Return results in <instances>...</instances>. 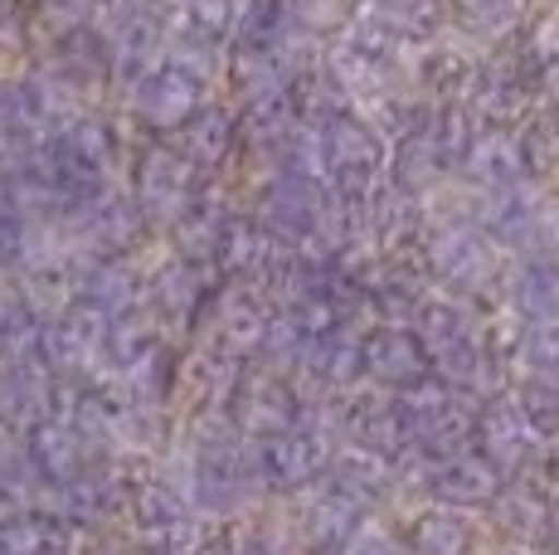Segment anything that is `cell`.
Returning <instances> with one entry per match:
<instances>
[{
    "mask_svg": "<svg viewBox=\"0 0 559 555\" xmlns=\"http://www.w3.org/2000/svg\"><path fill=\"white\" fill-rule=\"evenodd\" d=\"M394 414H400V429L408 453H418L424 463L433 458H453L472 448V424H477V400L472 394L448 390L443 380H418L414 390L394 394Z\"/></svg>",
    "mask_w": 559,
    "mask_h": 555,
    "instance_id": "cell-1",
    "label": "cell"
},
{
    "mask_svg": "<svg viewBox=\"0 0 559 555\" xmlns=\"http://www.w3.org/2000/svg\"><path fill=\"white\" fill-rule=\"evenodd\" d=\"M317 162L321 180L341 196H370L390 166V137L360 113H336L326 127H317Z\"/></svg>",
    "mask_w": 559,
    "mask_h": 555,
    "instance_id": "cell-2",
    "label": "cell"
},
{
    "mask_svg": "<svg viewBox=\"0 0 559 555\" xmlns=\"http://www.w3.org/2000/svg\"><path fill=\"white\" fill-rule=\"evenodd\" d=\"M249 453H253V477L263 493H302V487L326 477L331 458H336V439L321 424L297 420L293 429L249 444Z\"/></svg>",
    "mask_w": 559,
    "mask_h": 555,
    "instance_id": "cell-3",
    "label": "cell"
},
{
    "mask_svg": "<svg viewBox=\"0 0 559 555\" xmlns=\"http://www.w3.org/2000/svg\"><path fill=\"white\" fill-rule=\"evenodd\" d=\"M418 259H424V269L433 283L453 287V297L487 293V287H497V278H501L497 244H491L481 229H472V224H438L433 234H424Z\"/></svg>",
    "mask_w": 559,
    "mask_h": 555,
    "instance_id": "cell-4",
    "label": "cell"
},
{
    "mask_svg": "<svg viewBox=\"0 0 559 555\" xmlns=\"http://www.w3.org/2000/svg\"><path fill=\"white\" fill-rule=\"evenodd\" d=\"M302 394L287 376H277V370H243L239 380H234L229 400H224V410H229V429L239 434V439H273V434L293 429L297 420H302Z\"/></svg>",
    "mask_w": 559,
    "mask_h": 555,
    "instance_id": "cell-5",
    "label": "cell"
},
{
    "mask_svg": "<svg viewBox=\"0 0 559 555\" xmlns=\"http://www.w3.org/2000/svg\"><path fill=\"white\" fill-rule=\"evenodd\" d=\"M321 205H326V180L317 176H293V170H273V180L258 196V229L277 239L283 249H302L321 224Z\"/></svg>",
    "mask_w": 559,
    "mask_h": 555,
    "instance_id": "cell-6",
    "label": "cell"
},
{
    "mask_svg": "<svg viewBox=\"0 0 559 555\" xmlns=\"http://www.w3.org/2000/svg\"><path fill=\"white\" fill-rule=\"evenodd\" d=\"M253 493H258V477H253L249 439H239L229 424H219L195 453V497L204 507L229 511L239 501H249Z\"/></svg>",
    "mask_w": 559,
    "mask_h": 555,
    "instance_id": "cell-7",
    "label": "cell"
},
{
    "mask_svg": "<svg viewBox=\"0 0 559 555\" xmlns=\"http://www.w3.org/2000/svg\"><path fill=\"white\" fill-rule=\"evenodd\" d=\"M472 448L481 463H491L497 477H525L540 439L531 434V424L521 420V410L511 404V394H487L477 400V424H472Z\"/></svg>",
    "mask_w": 559,
    "mask_h": 555,
    "instance_id": "cell-8",
    "label": "cell"
},
{
    "mask_svg": "<svg viewBox=\"0 0 559 555\" xmlns=\"http://www.w3.org/2000/svg\"><path fill=\"white\" fill-rule=\"evenodd\" d=\"M360 376L370 380L374 390H414L418 380H428V356L418 346V336L408 327H394V322H380L370 332H360Z\"/></svg>",
    "mask_w": 559,
    "mask_h": 555,
    "instance_id": "cell-9",
    "label": "cell"
},
{
    "mask_svg": "<svg viewBox=\"0 0 559 555\" xmlns=\"http://www.w3.org/2000/svg\"><path fill=\"white\" fill-rule=\"evenodd\" d=\"M336 414H341V429L346 439L360 448V453H374L380 463L400 468L408 458V444H404V429H400V414H394V400L380 390L370 394H346L336 400Z\"/></svg>",
    "mask_w": 559,
    "mask_h": 555,
    "instance_id": "cell-10",
    "label": "cell"
},
{
    "mask_svg": "<svg viewBox=\"0 0 559 555\" xmlns=\"http://www.w3.org/2000/svg\"><path fill=\"white\" fill-rule=\"evenodd\" d=\"M297 386H311V390H341L360 376V332L350 322H336L326 332H311L302 356L293 366Z\"/></svg>",
    "mask_w": 559,
    "mask_h": 555,
    "instance_id": "cell-11",
    "label": "cell"
},
{
    "mask_svg": "<svg viewBox=\"0 0 559 555\" xmlns=\"http://www.w3.org/2000/svg\"><path fill=\"white\" fill-rule=\"evenodd\" d=\"M424 487L438 507H491V497L501 493V477L491 473V463H481L477 453H453L424 463Z\"/></svg>",
    "mask_w": 559,
    "mask_h": 555,
    "instance_id": "cell-12",
    "label": "cell"
},
{
    "mask_svg": "<svg viewBox=\"0 0 559 555\" xmlns=\"http://www.w3.org/2000/svg\"><path fill=\"white\" fill-rule=\"evenodd\" d=\"M462 170H467V180L481 196H507V190H521V180H525L521 146L497 122H477V137H472L467 156H462Z\"/></svg>",
    "mask_w": 559,
    "mask_h": 555,
    "instance_id": "cell-13",
    "label": "cell"
},
{
    "mask_svg": "<svg viewBox=\"0 0 559 555\" xmlns=\"http://www.w3.org/2000/svg\"><path fill=\"white\" fill-rule=\"evenodd\" d=\"M428 117L433 108H418L414 122L404 127V132H394V146H390V186L400 190V196H428V190L438 186V176H443V162H438V146H433V132H428Z\"/></svg>",
    "mask_w": 559,
    "mask_h": 555,
    "instance_id": "cell-14",
    "label": "cell"
},
{
    "mask_svg": "<svg viewBox=\"0 0 559 555\" xmlns=\"http://www.w3.org/2000/svg\"><path fill=\"white\" fill-rule=\"evenodd\" d=\"M497 287L507 293V307L521 322H559V259H515L501 269Z\"/></svg>",
    "mask_w": 559,
    "mask_h": 555,
    "instance_id": "cell-15",
    "label": "cell"
},
{
    "mask_svg": "<svg viewBox=\"0 0 559 555\" xmlns=\"http://www.w3.org/2000/svg\"><path fill=\"white\" fill-rule=\"evenodd\" d=\"M200 88L204 83L195 73L176 69V63H156V69H146L142 83H136V113L156 127H180L200 108Z\"/></svg>",
    "mask_w": 559,
    "mask_h": 555,
    "instance_id": "cell-16",
    "label": "cell"
},
{
    "mask_svg": "<svg viewBox=\"0 0 559 555\" xmlns=\"http://www.w3.org/2000/svg\"><path fill=\"white\" fill-rule=\"evenodd\" d=\"M142 205L160 220H186L195 205V166L176 152H152L142 166Z\"/></svg>",
    "mask_w": 559,
    "mask_h": 555,
    "instance_id": "cell-17",
    "label": "cell"
},
{
    "mask_svg": "<svg viewBox=\"0 0 559 555\" xmlns=\"http://www.w3.org/2000/svg\"><path fill=\"white\" fill-rule=\"evenodd\" d=\"M297 531H302L307 555H341L346 541L360 531V511L350 501H341L336 493H311L302 501V517H297Z\"/></svg>",
    "mask_w": 559,
    "mask_h": 555,
    "instance_id": "cell-18",
    "label": "cell"
},
{
    "mask_svg": "<svg viewBox=\"0 0 559 555\" xmlns=\"http://www.w3.org/2000/svg\"><path fill=\"white\" fill-rule=\"evenodd\" d=\"M321 483H326V493H336L341 501H350L356 511H365V507H374V501L390 497L394 468L380 463L374 453H360V448H350V453L331 458V468H326V477H321Z\"/></svg>",
    "mask_w": 559,
    "mask_h": 555,
    "instance_id": "cell-19",
    "label": "cell"
},
{
    "mask_svg": "<svg viewBox=\"0 0 559 555\" xmlns=\"http://www.w3.org/2000/svg\"><path fill=\"white\" fill-rule=\"evenodd\" d=\"M472 546V521L457 507H424L408 517L404 551L408 555H467Z\"/></svg>",
    "mask_w": 559,
    "mask_h": 555,
    "instance_id": "cell-20",
    "label": "cell"
},
{
    "mask_svg": "<svg viewBox=\"0 0 559 555\" xmlns=\"http://www.w3.org/2000/svg\"><path fill=\"white\" fill-rule=\"evenodd\" d=\"M234 137H239V127H234L229 113L195 108L186 122L176 127V156L190 162V166H214L234 152Z\"/></svg>",
    "mask_w": 559,
    "mask_h": 555,
    "instance_id": "cell-21",
    "label": "cell"
},
{
    "mask_svg": "<svg viewBox=\"0 0 559 555\" xmlns=\"http://www.w3.org/2000/svg\"><path fill=\"white\" fill-rule=\"evenodd\" d=\"M214 332H219V351L229 361H243V356H258L263 351V336H267V312L253 293H229L214 312Z\"/></svg>",
    "mask_w": 559,
    "mask_h": 555,
    "instance_id": "cell-22",
    "label": "cell"
},
{
    "mask_svg": "<svg viewBox=\"0 0 559 555\" xmlns=\"http://www.w3.org/2000/svg\"><path fill=\"white\" fill-rule=\"evenodd\" d=\"M136 527H142L146 541L160 546L166 555H176L180 546L195 541V527H190L186 501H180L176 493H166V487H146V493L136 497Z\"/></svg>",
    "mask_w": 559,
    "mask_h": 555,
    "instance_id": "cell-23",
    "label": "cell"
},
{
    "mask_svg": "<svg viewBox=\"0 0 559 555\" xmlns=\"http://www.w3.org/2000/svg\"><path fill=\"white\" fill-rule=\"evenodd\" d=\"M370 10L390 25V35L400 45H414V39H433L438 29L448 25L443 0H370Z\"/></svg>",
    "mask_w": 559,
    "mask_h": 555,
    "instance_id": "cell-24",
    "label": "cell"
},
{
    "mask_svg": "<svg viewBox=\"0 0 559 555\" xmlns=\"http://www.w3.org/2000/svg\"><path fill=\"white\" fill-rule=\"evenodd\" d=\"M511 404L531 424L535 439H559V376H515Z\"/></svg>",
    "mask_w": 559,
    "mask_h": 555,
    "instance_id": "cell-25",
    "label": "cell"
},
{
    "mask_svg": "<svg viewBox=\"0 0 559 555\" xmlns=\"http://www.w3.org/2000/svg\"><path fill=\"white\" fill-rule=\"evenodd\" d=\"M443 10L448 25L481 39H507L515 35V20H521V0H443Z\"/></svg>",
    "mask_w": 559,
    "mask_h": 555,
    "instance_id": "cell-26",
    "label": "cell"
},
{
    "mask_svg": "<svg viewBox=\"0 0 559 555\" xmlns=\"http://www.w3.org/2000/svg\"><path fill=\"white\" fill-rule=\"evenodd\" d=\"M515 146H521V162L525 176H559V117L540 113L515 132Z\"/></svg>",
    "mask_w": 559,
    "mask_h": 555,
    "instance_id": "cell-27",
    "label": "cell"
},
{
    "mask_svg": "<svg viewBox=\"0 0 559 555\" xmlns=\"http://www.w3.org/2000/svg\"><path fill=\"white\" fill-rule=\"evenodd\" d=\"M418 79L428 83V93H438V103H462L472 83V59L462 49H428L424 63H418Z\"/></svg>",
    "mask_w": 559,
    "mask_h": 555,
    "instance_id": "cell-28",
    "label": "cell"
},
{
    "mask_svg": "<svg viewBox=\"0 0 559 555\" xmlns=\"http://www.w3.org/2000/svg\"><path fill=\"white\" fill-rule=\"evenodd\" d=\"M515 376H559V322H521Z\"/></svg>",
    "mask_w": 559,
    "mask_h": 555,
    "instance_id": "cell-29",
    "label": "cell"
},
{
    "mask_svg": "<svg viewBox=\"0 0 559 555\" xmlns=\"http://www.w3.org/2000/svg\"><path fill=\"white\" fill-rule=\"evenodd\" d=\"M287 10V25L307 39H321V35H341L346 20L356 15V0H283Z\"/></svg>",
    "mask_w": 559,
    "mask_h": 555,
    "instance_id": "cell-30",
    "label": "cell"
},
{
    "mask_svg": "<svg viewBox=\"0 0 559 555\" xmlns=\"http://www.w3.org/2000/svg\"><path fill=\"white\" fill-rule=\"evenodd\" d=\"M491 517L507 531H515V536H535V531H545V521H550V507L535 493H525V487H511V493L491 497Z\"/></svg>",
    "mask_w": 559,
    "mask_h": 555,
    "instance_id": "cell-31",
    "label": "cell"
},
{
    "mask_svg": "<svg viewBox=\"0 0 559 555\" xmlns=\"http://www.w3.org/2000/svg\"><path fill=\"white\" fill-rule=\"evenodd\" d=\"M156 297H160V307H166L170 317L195 312V303H200V273H195V263H186V259L170 263V269L156 278Z\"/></svg>",
    "mask_w": 559,
    "mask_h": 555,
    "instance_id": "cell-32",
    "label": "cell"
},
{
    "mask_svg": "<svg viewBox=\"0 0 559 555\" xmlns=\"http://www.w3.org/2000/svg\"><path fill=\"white\" fill-rule=\"evenodd\" d=\"M535 59V73H540V93H559V15H550L545 25H535L525 35Z\"/></svg>",
    "mask_w": 559,
    "mask_h": 555,
    "instance_id": "cell-33",
    "label": "cell"
},
{
    "mask_svg": "<svg viewBox=\"0 0 559 555\" xmlns=\"http://www.w3.org/2000/svg\"><path fill=\"white\" fill-rule=\"evenodd\" d=\"M525 493H535L545 507L559 501V439H550L545 448H535L531 468H525Z\"/></svg>",
    "mask_w": 559,
    "mask_h": 555,
    "instance_id": "cell-34",
    "label": "cell"
},
{
    "mask_svg": "<svg viewBox=\"0 0 559 555\" xmlns=\"http://www.w3.org/2000/svg\"><path fill=\"white\" fill-rule=\"evenodd\" d=\"M107 346H112V356L117 361H142L146 351H152V327H136V317L132 322H117L112 327V336H107Z\"/></svg>",
    "mask_w": 559,
    "mask_h": 555,
    "instance_id": "cell-35",
    "label": "cell"
},
{
    "mask_svg": "<svg viewBox=\"0 0 559 555\" xmlns=\"http://www.w3.org/2000/svg\"><path fill=\"white\" fill-rule=\"evenodd\" d=\"M341 555H404V551H400V541L384 536V531L374 527V531H356V536L346 541V551H341Z\"/></svg>",
    "mask_w": 559,
    "mask_h": 555,
    "instance_id": "cell-36",
    "label": "cell"
},
{
    "mask_svg": "<svg viewBox=\"0 0 559 555\" xmlns=\"http://www.w3.org/2000/svg\"><path fill=\"white\" fill-rule=\"evenodd\" d=\"M234 555H283V546L263 531H249V536H234Z\"/></svg>",
    "mask_w": 559,
    "mask_h": 555,
    "instance_id": "cell-37",
    "label": "cell"
},
{
    "mask_svg": "<svg viewBox=\"0 0 559 555\" xmlns=\"http://www.w3.org/2000/svg\"><path fill=\"white\" fill-rule=\"evenodd\" d=\"M501 555H525V551H501Z\"/></svg>",
    "mask_w": 559,
    "mask_h": 555,
    "instance_id": "cell-38",
    "label": "cell"
}]
</instances>
